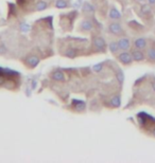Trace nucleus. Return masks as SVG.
I'll return each mask as SVG.
<instances>
[{
  "mask_svg": "<svg viewBox=\"0 0 155 163\" xmlns=\"http://www.w3.org/2000/svg\"><path fill=\"white\" fill-rule=\"evenodd\" d=\"M118 59H119V62H120L121 64H123V65H131L134 61L131 52H127V51H122V52L118 55Z\"/></svg>",
  "mask_w": 155,
  "mask_h": 163,
  "instance_id": "f257e3e1",
  "label": "nucleus"
},
{
  "mask_svg": "<svg viewBox=\"0 0 155 163\" xmlns=\"http://www.w3.org/2000/svg\"><path fill=\"white\" fill-rule=\"evenodd\" d=\"M131 54H132V57H133V59L135 62H143L146 58V55L143 52V50L136 49V48H135V50H133L131 52Z\"/></svg>",
  "mask_w": 155,
  "mask_h": 163,
  "instance_id": "f03ea898",
  "label": "nucleus"
},
{
  "mask_svg": "<svg viewBox=\"0 0 155 163\" xmlns=\"http://www.w3.org/2000/svg\"><path fill=\"white\" fill-rule=\"evenodd\" d=\"M147 46H148V41L145 37H138L136 39L134 40V47L136 48V49H139V50H143L146 49Z\"/></svg>",
  "mask_w": 155,
  "mask_h": 163,
  "instance_id": "7ed1b4c3",
  "label": "nucleus"
},
{
  "mask_svg": "<svg viewBox=\"0 0 155 163\" xmlns=\"http://www.w3.org/2000/svg\"><path fill=\"white\" fill-rule=\"evenodd\" d=\"M109 33L114 34V35H119V34L122 33V27L118 22H112L109 25Z\"/></svg>",
  "mask_w": 155,
  "mask_h": 163,
  "instance_id": "20e7f679",
  "label": "nucleus"
},
{
  "mask_svg": "<svg viewBox=\"0 0 155 163\" xmlns=\"http://www.w3.org/2000/svg\"><path fill=\"white\" fill-rule=\"evenodd\" d=\"M118 46H119V49L121 51H127L131 48V41L129 38H120V39L118 40Z\"/></svg>",
  "mask_w": 155,
  "mask_h": 163,
  "instance_id": "39448f33",
  "label": "nucleus"
},
{
  "mask_svg": "<svg viewBox=\"0 0 155 163\" xmlns=\"http://www.w3.org/2000/svg\"><path fill=\"white\" fill-rule=\"evenodd\" d=\"M93 45L98 48L99 50H102V51H105L106 48V43L105 39L102 38V37H96L95 40H93Z\"/></svg>",
  "mask_w": 155,
  "mask_h": 163,
  "instance_id": "423d86ee",
  "label": "nucleus"
},
{
  "mask_svg": "<svg viewBox=\"0 0 155 163\" xmlns=\"http://www.w3.org/2000/svg\"><path fill=\"white\" fill-rule=\"evenodd\" d=\"M26 64H27L30 68H35L38 64H39V58H38L37 56L31 55L26 59Z\"/></svg>",
  "mask_w": 155,
  "mask_h": 163,
  "instance_id": "0eeeda50",
  "label": "nucleus"
},
{
  "mask_svg": "<svg viewBox=\"0 0 155 163\" xmlns=\"http://www.w3.org/2000/svg\"><path fill=\"white\" fill-rule=\"evenodd\" d=\"M80 28L82 31H85V32H89L93 30V23H91V21H89V20H83V21L81 22L80 25Z\"/></svg>",
  "mask_w": 155,
  "mask_h": 163,
  "instance_id": "6e6552de",
  "label": "nucleus"
},
{
  "mask_svg": "<svg viewBox=\"0 0 155 163\" xmlns=\"http://www.w3.org/2000/svg\"><path fill=\"white\" fill-rule=\"evenodd\" d=\"M52 80H57V82H64V80H66V76H65V74L63 73L62 71L56 70V71H54V72L52 73Z\"/></svg>",
  "mask_w": 155,
  "mask_h": 163,
  "instance_id": "1a4fd4ad",
  "label": "nucleus"
},
{
  "mask_svg": "<svg viewBox=\"0 0 155 163\" xmlns=\"http://www.w3.org/2000/svg\"><path fill=\"white\" fill-rule=\"evenodd\" d=\"M147 57L151 63H155V47H150L147 51Z\"/></svg>",
  "mask_w": 155,
  "mask_h": 163,
  "instance_id": "9d476101",
  "label": "nucleus"
},
{
  "mask_svg": "<svg viewBox=\"0 0 155 163\" xmlns=\"http://www.w3.org/2000/svg\"><path fill=\"white\" fill-rule=\"evenodd\" d=\"M109 18L111 19H120L121 18L120 12H119L117 9H115V8H112L111 11H109Z\"/></svg>",
  "mask_w": 155,
  "mask_h": 163,
  "instance_id": "9b49d317",
  "label": "nucleus"
},
{
  "mask_svg": "<svg viewBox=\"0 0 155 163\" xmlns=\"http://www.w3.org/2000/svg\"><path fill=\"white\" fill-rule=\"evenodd\" d=\"M109 49L113 54H116V53L120 50L119 49V46H118V41H112V43L109 45Z\"/></svg>",
  "mask_w": 155,
  "mask_h": 163,
  "instance_id": "f8f14e48",
  "label": "nucleus"
},
{
  "mask_svg": "<svg viewBox=\"0 0 155 163\" xmlns=\"http://www.w3.org/2000/svg\"><path fill=\"white\" fill-rule=\"evenodd\" d=\"M140 11H141V13H143V15H149L150 13H151V4H149V3H147V4H143V6H141V9H140Z\"/></svg>",
  "mask_w": 155,
  "mask_h": 163,
  "instance_id": "ddd939ff",
  "label": "nucleus"
},
{
  "mask_svg": "<svg viewBox=\"0 0 155 163\" xmlns=\"http://www.w3.org/2000/svg\"><path fill=\"white\" fill-rule=\"evenodd\" d=\"M78 104H75V109L77 111H84L85 110V108H86V105H85V103L82 101H77Z\"/></svg>",
  "mask_w": 155,
  "mask_h": 163,
  "instance_id": "4468645a",
  "label": "nucleus"
},
{
  "mask_svg": "<svg viewBox=\"0 0 155 163\" xmlns=\"http://www.w3.org/2000/svg\"><path fill=\"white\" fill-rule=\"evenodd\" d=\"M111 103H112V105L114 106V107H119L121 104V98L120 96H115L114 98L111 100Z\"/></svg>",
  "mask_w": 155,
  "mask_h": 163,
  "instance_id": "2eb2a0df",
  "label": "nucleus"
},
{
  "mask_svg": "<svg viewBox=\"0 0 155 163\" xmlns=\"http://www.w3.org/2000/svg\"><path fill=\"white\" fill-rule=\"evenodd\" d=\"M93 6L90 4V3H88V2H85L83 4V11L84 12H87V13H91V12H93Z\"/></svg>",
  "mask_w": 155,
  "mask_h": 163,
  "instance_id": "dca6fc26",
  "label": "nucleus"
},
{
  "mask_svg": "<svg viewBox=\"0 0 155 163\" xmlns=\"http://www.w3.org/2000/svg\"><path fill=\"white\" fill-rule=\"evenodd\" d=\"M47 6H48V4H47L46 1H39L36 4V10L37 11H44V10L47 9Z\"/></svg>",
  "mask_w": 155,
  "mask_h": 163,
  "instance_id": "f3484780",
  "label": "nucleus"
},
{
  "mask_svg": "<svg viewBox=\"0 0 155 163\" xmlns=\"http://www.w3.org/2000/svg\"><path fill=\"white\" fill-rule=\"evenodd\" d=\"M55 6L57 9H65L66 6H67V2H66L65 0H57L55 2Z\"/></svg>",
  "mask_w": 155,
  "mask_h": 163,
  "instance_id": "a211bd4d",
  "label": "nucleus"
},
{
  "mask_svg": "<svg viewBox=\"0 0 155 163\" xmlns=\"http://www.w3.org/2000/svg\"><path fill=\"white\" fill-rule=\"evenodd\" d=\"M116 76H117V80H118V82L120 84H122L123 83V80H124V74H123V72L120 70V69H118V71H117V74H116Z\"/></svg>",
  "mask_w": 155,
  "mask_h": 163,
  "instance_id": "6ab92c4d",
  "label": "nucleus"
},
{
  "mask_svg": "<svg viewBox=\"0 0 155 163\" xmlns=\"http://www.w3.org/2000/svg\"><path fill=\"white\" fill-rule=\"evenodd\" d=\"M103 69V64L102 63H99V64H97V65H95L93 67V70L95 71V72H97V73H98V72H100V71L102 70Z\"/></svg>",
  "mask_w": 155,
  "mask_h": 163,
  "instance_id": "aec40b11",
  "label": "nucleus"
},
{
  "mask_svg": "<svg viewBox=\"0 0 155 163\" xmlns=\"http://www.w3.org/2000/svg\"><path fill=\"white\" fill-rule=\"evenodd\" d=\"M75 55H77V53H75V50H68L67 52H66V56H68V57H70V58H73V57H75Z\"/></svg>",
  "mask_w": 155,
  "mask_h": 163,
  "instance_id": "412c9836",
  "label": "nucleus"
},
{
  "mask_svg": "<svg viewBox=\"0 0 155 163\" xmlns=\"http://www.w3.org/2000/svg\"><path fill=\"white\" fill-rule=\"evenodd\" d=\"M20 30H21L22 32H28L29 31V25H26V23H22V25H20Z\"/></svg>",
  "mask_w": 155,
  "mask_h": 163,
  "instance_id": "4be33fe9",
  "label": "nucleus"
},
{
  "mask_svg": "<svg viewBox=\"0 0 155 163\" xmlns=\"http://www.w3.org/2000/svg\"><path fill=\"white\" fill-rule=\"evenodd\" d=\"M6 48L2 45V46L0 47V53H2L3 54V53H6Z\"/></svg>",
  "mask_w": 155,
  "mask_h": 163,
  "instance_id": "5701e85b",
  "label": "nucleus"
},
{
  "mask_svg": "<svg viewBox=\"0 0 155 163\" xmlns=\"http://www.w3.org/2000/svg\"><path fill=\"white\" fill-rule=\"evenodd\" d=\"M148 2H149V4H151V6H154L155 0H148Z\"/></svg>",
  "mask_w": 155,
  "mask_h": 163,
  "instance_id": "b1692460",
  "label": "nucleus"
},
{
  "mask_svg": "<svg viewBox=\"0 0 155 163\" xmlns=\"http://www.w3.org/2000/svg\"><path fill=\"white\" fill-rule=\"evenodd\" d=\"M152 87H153V90L155 91V80H153V83H152Z\"/></svg>",
  "mask_w": 155,
  "mask_h": 163,
  "instance_id": "393cba45",
  "label": "nucleus"
},
{
  "mask_svg": "<svg viewBox=\"0 0 155 163\" xmlns=\"http://www.w3.org/2000/svg\"><path fill=\"white\" fill-rule=\"evenodd\" d=\"M152 133H153V135H154V137H155V128H154V129H153V131H152Z\"/></svg>",
  "mask_w": 155,
  "mask_h": 163,
  "instance_id": "a878e982",
  "label": "nucleus"
},
{
  "mask_svg": "<svg viewBox=\"0 0 155 163\" xmlns=\"http://www.w3.org/2000/svg\"><path fill=\"white\" fill-rule=\"evenodd\" d=\"M137 1H140V2H143V1H145V0H137Z\"/></svg>",
  "mask_w": 155,
  "mask_h": 163,
  "instance_id": "bb28decb",
  "label": "nucleus"
}]
</instances>
